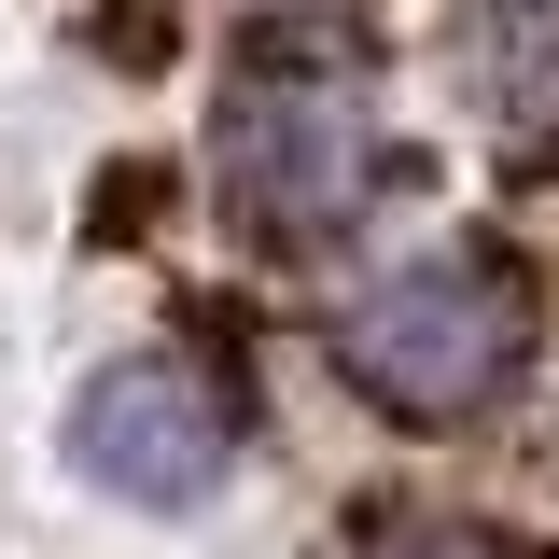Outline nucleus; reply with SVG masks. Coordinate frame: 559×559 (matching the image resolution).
Instances as JSON below:
<instances>
[{
    "instance_id": "1",
    "label": "nucleus",
    "mask_w": 559,
    "mask_h": 559,
    "mask_svg": "<svg viewBox=\"0 0 559 559\" xmlns=\"http://www.w3.org/2000/svg\"><path fill=\"white\" fill-rule=\"evenodd\" d=\"M532 336H546V294L503 238H433L392 280H364L336 322V364L364 406H392L406 433H462L489 419L518 378H532Z\"/></svg>"
},
{
    "instance_id": "2",
    "label": "nucleus",
    "mask_w": 559,
    "mask_h": 559,
    "mask_svg": "<svg viewBox=\"0 0 559 559\" xmlns=\"http://www.w3.org/2000/svg\"><path fill=\"white\" fill-rule=\"evenodd\" d=\"M364 197H378V154H364L349 84H322V70H252V84L224 98V210H238L252 238L308 252V238H336Z\"/></svg>"
},
{
    "instance_id": "3",
    "label": "nucleus",
    "mask_w": 559,
    "mask_h": 559,
    "mask_svg": "<svg viewBox=\"0 0 559 559\" xmlns=\"http://www.w3.org/2000/svg\"><path fill=\"white\" fill-rule=\"evenodd\" d=\"M70 462L140 503V518H168V503H210L224 462H238V419L210 392L182 349H127V364H98L84 378V406H70Z\"/></svg>"
},
{
    "instance_id": "4",
    "label": "nucleus",
    "mask_w": 559,
    "mask_h": 559,
    "mask_svg": "<svg viewBox=\"0 0 559 559\" xmlns=\"http://www.w3.org/2000/svg\"><path fill=\"white\" fill-rule=\"evenodd\" d=\"M364 559H518L503 532H476V518H392Z\"/></svg>"
},
{
    "instance_id": "5",
    "label": "nucleus",
    "mask_w": 559,
    "mask_h": 559,
    "mask_svg": "<svg viewBox=\"0 0 559 559\" xmlns=\"http://www.w3.org/2000/svg\"><path fill=\"white\" fill-rule=\"evenodd\" d=\"M98 43H112V57H140V70H154V57H168V0H127V14H112Z\"/></svg>"
}]
</instances>
